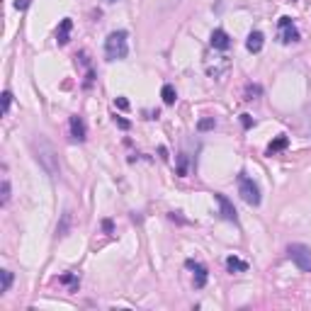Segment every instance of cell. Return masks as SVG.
Masks as SVG:
<instances>
[{"mask_svg":"<svg viewBox=\"0 0 311 311\" xmlns=\"http://www.w3.org/2000/svg\"><path fill=\"white\" fill-rule=\"evenodd\" d=\"M32 151H34L37 163L44 168V173H46L49 178H58V175H61V166H58L56 148H54V143L49 141L44 134L32 136Z\"/></svg>","mask_w":311,"mask_h":311,"instance_id":"1","label":"cell"},{"mask_svg":"<svg viewBox=\"0 0 311 311\" xmlns=\"http://www.w3.org/2000/svg\"><path fill=\"white\" fill-rule=\"evenodd\" d=\"M105 56L107 61H124L129 56V34L124 29L110 32L105 39Z\"/></svg>","mask_w":311,"mask_h":311,"instance_id":"2","label":"cell"},{"mask_svg":"<svg viewBox=\"0 0 311 311\" xmlns=\"http://www.w3.org/2000/svg\"><path fill=\"white\" fill-rule=\"evenodd\" d=\"M236 182H238V195L243 197V202L251 207H258L260 204V187L253 182V178H248L246 173H238Z\"/></svg>","mask_w":311,"mask_h":311,"instance_id":"3","label":"cell"},{"mask_svg":"<svg viewBox=\"0 0 311 311\" xmlns=\"http://www.w3.org/2000/svg\"><path fill=\"white\" fill-rule=\"evenodd\" d=\"M287 253L292 258V263L302 270V272H311V248L304 243H292L287 248Z\"/></svg>","mask_w":311,"mask_h":311,"instance_id":"4","label":"cell"},{"mask_svg":"<svg viewBox=\"0 0 311 311\" xmlns=\"http://www.w3.org/2000/svg\"><path fill=\"white\" fill-rule=\"evenodd\" d=\"M204 71H207V76H209V78L222 81L228 71H231V58H228V56L207 58V61H204Z\"/></svg>","mask_w":311,"mask_h":311,"instance_id":"5","label":"cell"},{"mask_svg":"<svg viewBox=\"0 0 311 311\" xmlns=\"http://www.w3.org/2000/svg\"><path fill=\"white\" fill-rule=\"evenodd\" d=\"M277 27H280V34H277V39L282 42V44H294V42H299L302 39V34H299V29L297 25L292 22V17H280V22H277Z\"/></svg>","mask_w":311,"mask_h":311,"instance_id":"6","label":"cell"},{"mask_svg":"<svg viewBox=\"0 0 311 311\" xmlns=\"http://www.w3.org/2000/svg\"><path fill=\"white\" fill-rule=\"evenodd\" d=\"M185 267L195 272V289H204V287H207V277H209L207 267H204L202 263H197V260H192V258L185 260Z\"/></svg>","mask_w":311,"mask_h":311,"instance_id":"7","label":"cell"},{"mask_svg":"<svg viewBox=\"0 0 311 311\" xmlns=\"http://www.w3.org/2000/svg\"><path fill=\"white\" fill-rule=\"evenodd\" d=\"M68 127H71V139L78 143H83L85 139H88V129H85V122L83 117H71V122H68Z\"/></svg>","mask_w":311,"mask_h":311,"instance_id":"8","label":"cell"},{"mask_svg":"<svg viewBox=\"0 0 311 311\" xmlns=\"http://www.w3.org/2000/svg\"><path fill=\"white\" fill-rule=\"evenodd\" d=\"M214 199L219 202V212H222V219H226V222H236V207L231 204V199L226 195H222V192H217Z\"/></svg>","mask_w":311,"mask_h":311,"instance_id":"9","label":"cell"},{"mask_svg":"<svg viewBox=\"0 0 311 311\" xmlns=\"http://www.w3.org/2000/svg\"><path fill=\"white\" fill-rule=\"evenodd\" d=\"M209 44H212V49H217V51H226L228 46H231V37H228L224 29H214Z\"/></svg>","mask_w":311,"mask_h":311,"instance_id":"10","label":"cell"},{"mask_svg":"<svg viewBox=\"0 0 311 311\" xmlns=\"http://www.w3.org/2000/svg\"><path fill=\"white\" fill-rule=\"evenodd\" d=\"M71 32H73V20H71V17H63V20H61V25H58V29H56L58 46H63V44H68V42H71Z\"/></svg>","mask_w":311,"mask_h":311,"instance_id":"11","label":"cell"},{"mask_svg":"<svg viewBox=\"0 0 311 311\" xmlns=\"http://www.w3.org/2000/svg\"><path fill=\"white\" fill-rule=\"evenodd\" d=\"M263 46H265V37H263V32H258V29L251 32L248 39H246V49H248L251 54H260Z\"/></svg>","mask_w":311,"mask_h":311,"instance_id":"12","label":"cell"},{"mask_svg":"<svg viewBox=\"0 0 311 311\" xmlns=\"http://www.w3.org/2000/svg\"><path fill=\"white\" fill-rule=\"evenodd\" d=\"M58 284L68 287V292H78V287H81V275H78V272H63V275L58 277Z\"/></svg>","mask_w":311,"mask_h":311,"instance_id":"13","label":"cell"},{"mask_svg":"<svg viewBox=\"0 0 311 311\" xmlns=\"http://www.w3.org/2000/svg\"><path fill=\"white\" fill-rule=\"evenodd\" d=\"M226 270L228 272H246V270H248V263L241 260L238 255H228L226 258Z\"/></svg>","mask_w":311,"mask_h":311,"instance_id":"14","label":"cell"},{"mask_svg":"<svg viewBox=\"0 0 311 311\" xmlns=\"http://www.w3.org/2000/svg\"><path fill=\"white\" fill-rule=\"evenodd\" d=\"M161 97H163L166 105H175V100H178V90H175L170 83H166L163 88H161Z\"/></svg>","mask_w":311,"mask_h":311,"instance_id":"15","label":"cell"},{"mask_svg":"<svg viewBox=\"0 0 311 311\" xmlns=\"http://www.w3.org/2000/svg\"><path fill=\"white\" fill-rule=\"evenodd\" d=\"M287 146H289V139H287L284 134H280L275 141H270V146H267V156H272V153L282 151V148H287Z\"/></svg>","mask_w":311,"mask_h":311,"instance_id":"16","label":"cell"},{"mask_svg":"<svg viewBox=\"0 0 311 311\" xmlns=\"http://www.w3.org/2000/svg\"><path fill=\"white\" fill-rule=\"evenodd\" d=\"M260 92H263L260 85H246V90H243V100H255Z\"/></svg>","mask_w":311,"mask_h":311,"instance_id":"17","label":"cell"},{"mask_svg":"<svg viewBox=\"0 0 311 311\" xmlns=\"http://www.w3.org/2000/svg\"><path fill=\"white\" fill-rule=\"evenodd\" d=\"M214 127H217V119H214V117H204V119L197 122L199 132H209V129H214Z\"/></svg>","mask_w":311,"mask_h":311,"instance_id":"18","label":"cell"},{"mask_svg":"<svg viewBox=\"0 0 311 311\" xmlns=\"http://www.w3.org/2000/svg\"><path fill=\"white\" fill-rule=\"evenodd\" d=\"M12 280H15V275H12L10 270H2V292H0V294L10 292V287H12Z\"/></svg>","mask_w":311,"mask_h":311,"instance_id":"19","label":"cell"},{"mask_svg":"<svg viewBox=\"0 0 311 311\" xmlns=\"http://www.w3.org/2000/svg\"><path fill=\"white\" fill-rule=\"evenodd\" d=\"M68 224H71V212H63V222L56 228V236H66L68 233Z\"/></svg>","mask_w":311,"mask_h":311,"instance_id":"20","label":"cell"},{"mask_svg":"<svg viewBox=\"0 0 311 311\" xmlns=\"http://www.w3.org/2000/svg\"><path fill=\"white\" fill-rule=\"evenodd\" d=\"M178 175H182V178L187 175V156L185 153L178 156Z\"/></svg>","mask_w":311,"mask_h":311,"instance_id":"21","label":"cell"},{"mask_svg":"<svg viewBox=\"0 0 311 311\" xmlns=\"http://www.w3.org/2000/svg\"><path fill=\"white\" fill-rule=\"evenodd\" d=\"M10 105H12V92L5 90V92H2V114L10 112Z\"/></svg>","mask_w":311,"mask_h":311,"instance_id":"22","label":"cell"},{"mask_svg":"<svg viewBox=\"0 0 311 311\" xmlns=\"http://www.w3.org/2000/svg\"><path fill=\"white\" fill-rule=\"evenodd\" d=\"M2 204H7L10 202V180L7 178H2V199H0Z\"/></svg>","mask_w":311,"mask_h":311,"instance_id":"23","label":"cell"},{"mask_svg":"<svg viewBox=\"0 0 311 311\" xmlns=\"http://www.w3.org/2000/svg\"><path fill=\"white\" fill-rule=\"evenodd\" d=\"M114 105H117L119 110H129V100H127V97H117V100H114Z\"/></svg>","mask_w":311,"mask_h":311,"instance_id":"24","label":"cell"},{"mask_svg":"<svg viewBox=\"0 0 311 311\" xmlns=\"http://www.w3.org/2000/svg\"><path fill=\"white\" fill-rule=\"evenodd\" d=\"M241 124H243L246 129H251V127H253V117H251V114H241Z\"/></svg>","mask_w":311,"mask_h":311,"instance_id":"25","label":"cell"},{"mask_svg":"<svg viewBox=\"0 0 311 311\" xmlns=\"http://www.w3.org/2000/svg\"><path fill=\"white\" fill-rule=\"evenodd\" d=\"M168 217H170V222H178V224H187V222H185V219L180 217V212H170Z\"/></svg>","mask_w":311,"mask_h":311,"instance_id":"26","label":"cell"},{"mask_svg":"<svg viewBox=\"0 0 311 311\" xmlns=\"http://www.w3.org/2000/svg\"><path fill=\"white\" fill-rule=\"evenodd\" d=\"M29 2H32V0H15V7H17V10H27Z\"/></svg>","mask_w":311,"mask_h":311,"instance_id":"27","label":"cell"},{"mask_svg":"<svg viewBox=\"0 0 311 311\" xmlns=\"http://www.w3.org/2000/svg\"><path fill=\"white\" fill-rule=\"evenodd\" d=\"M114 122H117V127H122V129H129V122H127L124 117H114Z\"/></svg>","mask_w":311,"mask_h":311,"instance_id":"28","label":"cell"},{"mask_svg":"<svg viewBox=\"0 0 311 311\" xmlns=\"http://www.w3.org/2000/svg\"><path fill=\"white\" fill-rule=\"evenodd\" d=\"M102 228H105L107 233H112V222H110V219H105V222H102Z\"/></svg>","mask_w":311,"mask_h":311,"instance_id":"29","label":"cell"},{"mask_svg":"<svg viewBox=\"0 0 311 311\" xmlns=\"http://www.w3.org/2000/svg\"><path fill=\"white\" fill-rule=\"evenodd\" d=\"M105 2H117V0H105Z\"/></svg>","mask_w":311,"mask_h":311,"instance_id":"30","label":"cell"}]
</instances>
